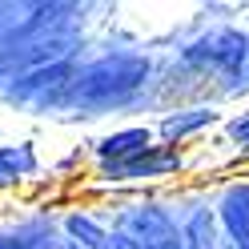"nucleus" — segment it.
Segmentation results:
<instances>
[{"label":"nucleus","instance_id":"nucleus-1","mask_svg":"<svg viewBox=\"0 0 249 249\" xmlns=\"http://www.w3.org/2000/svg\"><path fill=\"white\" fill-rule=\"evenodd\" d=\"M157 81V65H153L149 53H101L76 65L72 85L65 108L69 113H85V117H105V113H121V108H133L145 97Z\"/></svg>","mask_w":249,"mask_h":249},{"label":"nucleus","instance_id":"nucleus-2","mask_svg":"<svg viewBox=\"0 0 249 249\" xmlns=\"http://www.w3.org/2000/svg\"><path fill=\"white\" fill-rule=\"evenodd\" d=\"M245 60H249V33L237 24H209V28H197V33L177 44L173 53V65L185 69L197 81H209L217 85L221 97L241 89V76H245Z\"/></svg>","mask_w":249,"mask_h":249},{"label":"nucleus","instance_id":"nucleus-3","mask_svg":"<svg viewBox=\"0 0 249 249\" xmlns=\"http://www.w3.org/2000/svg\"><path fill=\"white\" fill-rule=\"evenodd\" d=\"M173 177H189V149L177 145H149L129 161L113 165H92V181L101 189H145V185H161Z\"/></svg>","mask_w":249,"mask_h":249},{"label":"nucleus","instance_id":"nucleus-4","mask_svg":"<svg viewBox=\"0 0 249 249\" xmlns=\"http://www.w3.org/2000/svg\"><path fill=\"white\" fill-rule=\"evenodd\" d=\"M225 113L217 108L213 101H201V105H177V108H165L161 121L153 124L161 145H177V149H189L197 137H205L213 129H221Z\"/></svg>","mask_w":249,"mask_h":249},{"label":"nucleus","instance_id":"nucleus-5","mask_svg":"<svg viewBox=\"0 0 249 249\" xmlns=\"http://www.w3.org/2000/svg\"><path fill=\"white\" fill-rule=\"evenodd\" d=\"M209 205H213L217 229L229 241V249H249V173L221 181L213 189Z\"/></svg>","mask_w":249,"mask_h":249},{"label":"nucleus","instance_id":"nucleus-6","mask_svg":"<svg viewBox=\"0 0 249 249\" xmlns=\"http://www.w3.org/2000/svg\"><path fill=\"white\" fill-rule=\"evenodd\" d=\"M149 145H157V133H153L149 121H137V124H117V129L92 137L85 149L92 165H113V161H129L137 153H145Z\"/></svg>","mask_w":249,"mask_h":249},{"label":"nucleus","instance_id":"nucleus-7","mask_svg":"<svg viewBox=\"0 0 249 249\" xmlns=\"http://www.w3.org/2000/svg\"><path fill=\"white\" fill-rule=\"evenodd\" d=\"M40 177V149L36 141H8L0 145V193H12Z\"/></svg>","mask_w":249,"mask_h":249},{"label":"nucleus","instance_id":"nucleus-8","mask_svg":"<svg viewBox=\"0 0 249 249\" xmlns=\"http://www.w3.org/2000/svg\"><path fill=\"white\" fill-rule=\"evenodd\" d=\"M108 233H113V225H108L105 213L72 209V213L60 217V237H65V245H72V249H105Z\"/></svg>","mask_w":249,"mask_h":249},{"label":"nucleus","instance_id":"nucleus-9","mask_svg":"<svg viewBox=\"0 0 249 249\" xmlns=\"http://www.w3.org/2000/svg\"><path fill=\"white\" fill-rule=\"evenodd\" d=\"M221 137H225V149H233L229 157V169L233 165H249V105L241 108V113H229L221 121Z\"/></svg>","mask_w":249,"mask_h":249},{"label":"nucleus","instance_id":"nucleus-10","mask_svg":"<svg viewBox=\"0 0 249 249\" xmlns=\"http://www.w3.org/2000/svg\"><path fill=\"white\" fill-rule=\"evenodd\" d=\"M0 249H49V237L40 229H17L12 225V229H0Z\"/></svg>","mask_w":249,"mask_h":249},{"label":"nucleus","instance_id":"nucleus-11","mask_svg":"<svg viewBox=\"0 0 249 249\" xmlns=\"http://www.w3.org/2000/svg\"><path fill=\"white\" fill-rule=\"evenodd\" d=\"M241 89H249V60H245V76H241ZM237 89V92H241Z\"/></svg>","mask_w":249,"mask_h":249},{"label":"nucleus","instance_id":"nucleus-12","mask_svg":"<svg viewBox=\"0 0 249 249\" xmlns=\"http://www.w3.org/2000/svg\"><path fill=\"white\" fill-rule=\"evenodd\" d=\"M69 249H72V245H69Z\"/></svg>","mask_w":249,"mask_h":249}]
</instances>
